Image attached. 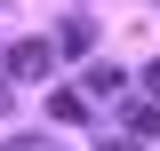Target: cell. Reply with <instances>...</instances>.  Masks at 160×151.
<instances>
[{"instance_id":"6da1fadb","label":"cell","mask_w":160,"mask_h":151,"mask_svg":"<svg viewBox=\"0 0 160 151\" xmlns=\"http://www.w3.org/2000/svg\"><path fill=\"white\" fill-rule=\"evenodd\" d=\"M56 72V48H48V40H16V48H8V80H48Z\"/></svg>"},{"instance_id":"7a4b0ae2","label":"cell","mask_w":160,"mask_h":151,"mask_svg":"<svg viewBox=\"0 0 160 151\" xmlns=\"http://www.w3.org/2000/svg\"><path fill=\"white\" fill-rule=\"evenodd\" d=\"M120 119H128V143H152V135H160V112H152V95L120 103Z\"/></svg>"},{"instance_id":"3957f363","label":"cell","mask_w":160,"mask_h":151,"mask_svg":"<svg viewBox=\"0 0 160 151\" xmlns=\"http://www.w3.org/2000/svg\"><path fill=\"white\" fill-rule=\"evenodd\" d=\"M48 112H56L64 127H80V119H88V95H80V88H64V95H48Z\"/></svg>"},{"instance_id":"277c9868","label":"cell","mask_w":160,"mask_h":151,"mask_svg":"<svg viewBox=\"0 0 160 151\" xmlns=\"http://www.w3.org/2000/svg\"><path fill=\"white\" fill-rule=\"evenodd\" d=\"M88 40H96V24H88V16H72V24H64V48H56V56H80Z\"/></svg>"},{"instance_id":"5b68a950","label":"cell","mask_w":160,"mask_h":151,"mask_svg":"<svg viewBox=\"0 0 160 151\" xmlns=\"http://www.w3.org/2000/svg\"><path fill=\"white\" fill-rule=\"evenodd\" d=\"M80 95H120V72H112V64H88V88H80Z\"/></svg>"},{"instance_id":"8992f818","label":"cell","mask_w":160,"mask_h":151,"mask_svg":"<svg viewBox=\"0 0 160 151\" xmlns=\"http://www.w3.org/2000/svg\"><path fill=\"white\" fill-rule=\"evenodd\" d=\"M144 95H160V56H152V64H144Z\"/></svg>"},{"instance_id":"52a82bcc","label":"cell","mask_w":160,"mask_h":151,"mask_svg":"<svg viewBox=\"0 0 160 151\" xmlns=\"http://www.w3.org/2000/svg\"><path fill=\"white\" fill-rule=\"evenodd\" d=\"M96 151H144V143H128V135H112V143H96Z\"/></svg>"},{"instance_id":"ba28073f","label":"cell","mask_w":160,"mask_h":151,"mask_svg":"<svg viewBox=\"0 0 160 151\" xmlns=\"http://www.w3.org/2000/svg\"><path fill=\"white\" fill-rule=\"evenodd\" d=\"M24 151H48V143H24Z\"/></svg>"},{"instance_id":"9c48e42d","label":"cell","mask_w":160,"mask_h":151,"mask_svg":"<svg viewBox=\"0 0 160 151\" xmlns=\"http://www.w3.org/2000/svg\"><path fill=\"white\" fill-rule=\"evenodd\" d=\"M0 103H8V88H0Z\"/></svg>"}]
</instances>
